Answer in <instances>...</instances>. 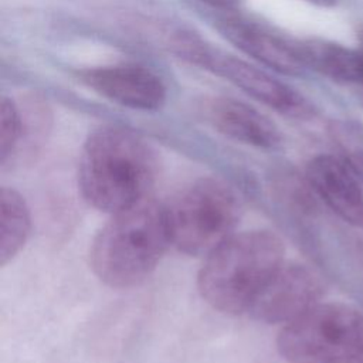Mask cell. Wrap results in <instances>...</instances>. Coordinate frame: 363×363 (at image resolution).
<instances>
[{
	"label": "cell",
	"instance_id": "cell-1",
	"mask_svg": "<svg viewBox=\"0 0 363 363\" xmlns=\"http://www.w3.org/2000/svg\"><path fill=\"white\" fill-rule=\"evenodd\" d=\"M159 176L156 150L135 132L106 125L91 132L78 163V189L94 208L113 214L147 197Z\"/></svg>",
	"mask_w": 363,
	"mask_h": 363
},
{
	"label": "cell",
	"instance_id": "cell-2",
	"mask_svg": "<svg viewBox=\"0 0 363 363\" xmlns=\"http://www.w3.org/2000/svg\"><path fill=\"white\" fill-rule=\"evenodd\" d=\"M172 245L166 204L147 197L111 214L89 247L96 278L116 289L143 282Z\"/></svg>",
	"mask_w": 363,
	"mask_h": 363
},
{
	"label": "cell",
	"instance_id": "cell-3",
	"mask_svg": "<svg viewBox=\"0 0 363 363\" xmlns=\"http://www.w3.org/2000/svg\"><path fill=\"white\" fill-rule=\"evenodd\" d=\"M281 238L268 230L234 233L216 247L197 274V291L225 315L247 312L254 298L285 262Z\"/></svg>",
	"mask_w": 363,
	"mask_h": 363
},
{
	"label": "cell",
	"instance_id": "cell-4",
	"mask_svg": "<svg viewBox=\"0 0 363 363\" xmlns=\"http://www.w3.org/2000/svg\"><path fill=\"white\" fill-rule=\"evenodd\" d=\"M166 210L172 245L199 257L235 233L242 207L231 184L218 177H200L183 187Z\"/></svg>",
	"mask_w": 363,
	"mask_h": 363
},
{
	"label": "cell",
	"instance_id": "cell-5",
	"mask_svg": "<svg viewBox=\"0 0 363 363\" xmlns=\"http://www.w3.org/2000/svg\"><path fill=\"white\" fill-rule=\"evenodd\" d=\"M277 350L288 363H349L363 353V312L319 302L282 326Z\"/></svg>",
	"mask_w": 363,
	"mask_h": 363
},
{
	"label": "cell",
	"instance_id": "cell-6",
	"mask_svg": "<svg viewBox=\"0 0 363 363\" xmlns=\"http://www.w3.org/2000/svg\"><path fill=\"white\" fill-rule=\"evenodd\" d=\"M183 60L225 78L251 98L294 119H311L316 115L315 105L288 84L268 72L213 48L196 35L184 48Z\"/></svg>",
	"mask_w": 363,
	"mask_h": 363
},
{
	"label": "cell",
	"instance_id": "cell-7",
	"mask_svg": "<svg viewBox=\"0 0 363 363\" xmlns=\"http://www.w3.org/2000/svg\"><path fill=\"white\" fill-rule=\"evenodd\" d=\"M322 279L308 267L284 262L262 286L248 313L267 325H286L320 302Z\"/></svg>",
	"mask_w": 363,
	"mask_h": 363
},
{
	"label": "cell",
	"instance_id": "cell-8",
	"mask_svg": "<svg viewBox=\"0 0 363 363\" xmlns=\"http://www.w3.org/2000/svg\"><path fill=\"white\" fill-rule=\"evenodd\" d=\"M79 78L101 96L135 111H159L167 99L160 77L138 64L88 68L81 71Z\"/></svg>",
	"mask_w": 363,
	"mask_h": 363
},
{
	"label": "cell",
	"instance_id": "cell-9",
	"mask_svg": "<svg viewBox=\"0 0 363 363\" xmlns=\"http://www.w3.org/2000/svg\"><path fill=\"white\" fill-rule=\"evenodd\" d=\"M312 191L339 218L363 230V189L352 167L335 155H318L305 167Z\"/></svg>",
	"mask_w": 363,
	"mask_h": 363
},
{
	"label": "cell",
	"instance_id": "cell-10",
	"mask_svg": "<svg viewBox=\"0 0 363 363\" xmlns=\"http://www.w3.org/2000/svg\"><path fill=\"white\" fill-rule=\"evenodd\" d=\"M217 28L240 51L279 74L301 77L306 69L298 43H291L257 23L225 17L218 21Z\"/></svg>",
	"mask_w": 363,
	"mask_h": 363
},
{
	"label": "cell",
	"instance_id": "cell-11",
	"mask_svg": "<svg viewBox=\"0 0 363 363\" xmlns=\"http://www.w3.org/2000/svg\"><path fill=\"white\" fill-rule=\"evenodd\" d=\"M207 121L228 139L258 149H277L282 135L277 125L254 106L228 96L211 98L206 105Z\"/></svg>",
	"mask_w": 363,
	"mask_h": 363
},
{
	"label": "cell",
	"instance_id": "cell-12",
	"mask_svg": "<svg viewBox=\"0 0 363 363\" xmlns=\"http://www.w3.org/2000/svg\"><path fill=\"white\" fill-rule=\"evenodd\" d=\"M296 43L306 68L337 84H363L362 51L323 38H306Z\"/></svg>",
	"mask_w": 363,
	"mask_h": 363
},
{
	"label": "cell",
	"instance_id": "cell-13",
	"mask_svg": "<svg viewBox=\"0 0 363 363\" xmlns=\"http://www.w3.org/2000/svg\"><path fill=\"white\" fill-rule=\"evenodd\" d=\"M31 216L24 197L14 189H0V264L4 267L26 245Z\"/></svg>",
	"mask_w": 363,
	"mask_h": 363
},
{
	"label": "cell",
	"instance_id": "cell-14",
	"mask_svg": "<svg viewBox=\"0 0 363 363\" xmlns=\"http://www.w3.org/2000/svg\"><path fill=\"white\" fill-rule=\"evenodd\" d=\"M328 133L339 156L363 180V125L354 121L336 119L328 125Z\"/></svg>",
	"mask_w": 363,
	"mask_h": 363
},
{
	"label": "cell",
	"instance_id": "cell-15",
	"mask_svg": "<svg viewBox=\"0 0 363 363\" xmlns=\"http://www.w3.org/2000/svg\"><path fill=\"white\" fill-rule=\"evenodd\" d=\"M24 138V121L18 105L7 96L0 101V163L4 164Z\"/></svg>",
	"mask_w": 363,
	"mask_h": 363
},
{
	"label": "cell",
	"instance_id": "cell-16",
	"mask_svg": "<svg viewBox=\"0 0 363 363\" xmlns=\"http://www.w3.org/2000/svg\"><path fill=\"white\" fill-rule=\"evenodd\" d=\"M200 1L221 11H234L241 7L244 0H200Z\"/></svg>",
	"mask_w": 363,
	"mask_h": 363
},
{
	"label": "cell",
	"instance_id": "cell-17",
	"mask_svg": "<svg viewBox=\"0 0 363 363\" xmlns=\"http://www.w3.org/2000/svg\"><path fill=\"white\" fill-rule=\"evenodd\" d=\"M305 1H308L311 4H315L318 7H325V9L333 7L337 3V0H305Z\"/></svg>",
	"mask_w": 363,
	"mask_h": 363
},
{
	"label": "cell",
	"instance_id": "cell-18",
	"mask_svg": "<svg viewBox=\"0 0 363 363\" xmlns=\"http://www.w3.org/2000/svg\"><path fill=\"white\" fill-rule=\"evenodd\" d=\"M356 37H357V41L360 44V51L363 54V24L356 27Z\"/></svg>",
	"mask_w": 363,
	"mask_h": 363
},
{
	"label": "cell",
	"instance_id": "cell-19",
	"mask_svg": "<svg viewBox=\"0 0 363 363\" xmlns=\"http://www.w3.org/2000/svg\"><path fill=\"white\" fill-rule=\"evenodd\" d=\"M349 363H363V353L360 354V356H357V357H354L353 360H350Z\"/></svg>",
	"mask_w": 363,
	"mask_h": 363
},
{
	"label": "cell",
	"instance_id": "cell-20",
	"mask_svg": "<svg viewBox=\"0 0 363 363\" xmlns=\"http://www.w3.org/2000/svg\"><path fill=\"white\" fill-rule=\"evenodd\" d=\"M359 98H360V102H362V105H363V88H362V92H360Z\"/></svg>",
	"mask_w": 363,
	"mask_h": 363
}]
</instances>
